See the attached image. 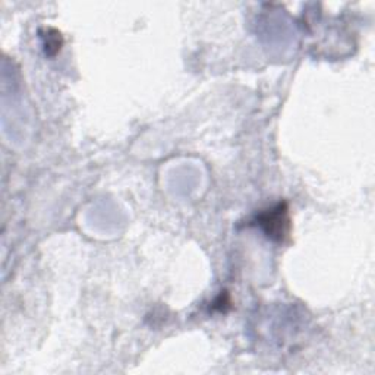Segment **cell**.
<instances>
[{
  "label": "cell",
  "mask_w": 375,
  "mask_h": 375,
  "mask_svg": "<svg viewBox=\"0 0 375 375\" xmlns=\"http://www.w3.org/2000/svg\"><path fill=\"white\" fill-rule=\"evenodd\" d=\"M255 223L262 229V232L274 242H284V239L290 232L289 208L286 202H280L276 207L262 211L258 214Z\"/></svg>",
  "instance_id": "1"
},
{
  "label": "cell",
  "mask_w": 375,
  "mask_h": 375,
  "mask_svg": "<svg viewBox=\"0 0 375 375\" xmlns=\"http://www.w3.org/2000/svg\"><path fill=\"white\" fill-rule=\"evenodd\" d=\"M43 38H44V48H46V53L48 56H55L58 51H61L63 40H62L59 31L50 29V30H47V34Z\"/></svg>",
  "instance_id": "2"
}]
</instances>
